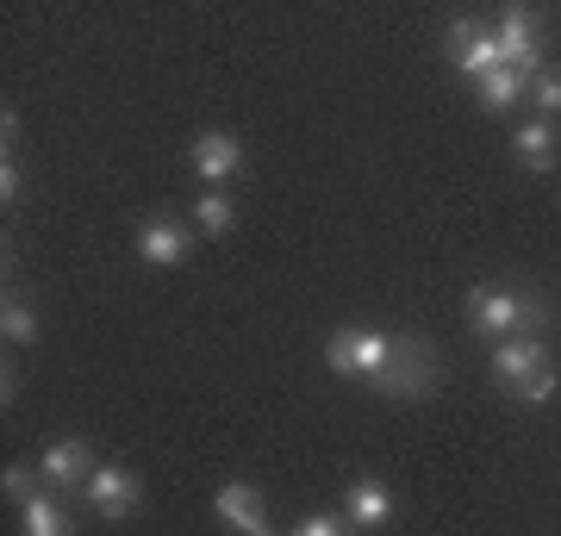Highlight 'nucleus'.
<instances>
[{
  "instance_id": "obj_1",
  "label": "nucleus",
  "mask_w": 561,
  "mask_h": 536,
  "mask_svg": "<svg viewBox=\"0 0 561 536\" xmlns=\"http://www.w3.org/2000/svg\"><path fill=\"white\" fill-rule=\"evenodd\" d=\"M443 387V350L424 331H393V356L375 380H368V394L393 399V406H412V399H431Z\"/></svg>"
},
{
  "instance_id": "obj_2",
  "label": "nucleus",
  "mask_w": 561,
  "mask_h": 536,
  "mask_svg": "<svg viewBox=\"0 0 561 536\" xmlns=\"http://www.w3.org/2000/svg\"><path fill=\"white\" fill-rule=\"evenodd\" d=\"M387 356H393V331H375V324H337L331 338H324V368L337 380H368L387 368Z\"/></svg>"
},
{
  "instance_id": "obj_3",
  "label": "nucleus",
  "mask_w": 561,
  "mask_h": 536,
  "mask_svg": "<svg viewBox=\"0 0 561 536\" xmlns=\"http://www.w3.org/2000/svg\"><path fill=\"white\" fill-rule=\"evenodd\" d=\"M493 38H500L505 62H512L518 76L537 81L542 69H549V32H542V13H537V7H500Z\"/></svg>"
},
{
  "instance_id": "obj_4",
  "label": "nucleus",
  "mask_w": 561,
  "mask_h": 536,
  "mask_svg": "<svg viewBox=\"0 0 561 536\" xmlns=\"http://www.w3.org/2000/svg\"><path fill=\"white\" fill-rule=\"evenodd\" d=\"M443 57H449V69H456L461 81H481V76H493V69H505V50H500V38H493V25L474 20V13H461V20L449 25Z\"/></svg>"
},
{
  "instance_id": "obj_5",
  "label": "nucleus",
  "mask_w": 561,
  "mask_h": 536,
  "mask_svg": "<svg viewBox=\"0 0 561 536\" xmlns=\"http://www.w3.org/2000/svg\"><path fill=\"white\" fill-rule=\"evenodd\" d=\"M81 505H94L101 517H138L144 512V475L138 468H125V461H101L94 475H88V487H81Z\"/></svg>"
},
{
  "instance_id": "obj_6",
  "label": "nucleus",
  "mask_w": 561,
  "mask_h": 536,
  "mask_svg": "<svg viewBox=\"0 0 561 536\" xmlns=\"http://www.w3.org/2000/svg\"><path fill=\"white\" fill-rule=\"evenodd\" d=\"M468 331L486 343L500 338H518V281H474L468 287Z\"/></svg>"
},
{
  "instance_id": "obj_7",
  "label": "nucleus",
  "mask_w": 561,
  "mask_h": 536,
  "mask_svg": "<svg viewBox=\"0 0 561 536\" xmlns=\"http://www.w3.org/2000/svg\"><path fill=\"white\" fill-rule=\"evenodd\" d=\"M101 461H94V449L81 437H57V443H44L38 449V475H44V487L50 493H62V499H81V487H88V475H94Z\"/></svg>"
},
{
  "instance_id": "obj_8",
  "label": "nucleus",
  "mask_w": 561,
  "mask_h": 536,
  "mask_svg": "<svg viewBox=\"0 0 561 536\" xmlns=\"http://www.w3.org/2000/svg\"><path fill=\"white\" fill-rule=\"evenodd\" d=\"M138 256L150 262V269H181V262L194 256V243H201V231L187 219H169V213H150V219L138 225Z\"/></svg>"
},
{
  "instance_id": "obj_9",
  "label": "nucleus",
  "mask_w": 561,
  "mask_h": 536,
  "mask_svg": "<svg viewBox=\"0 0 561 536\" xmlns=\"http://www.w3.org/2000/svg\"><path fill=\"white\" fill-rule=\"evenodd\" d=\"M187 169L206 181V187H231V181L243 175V138L238 132H201V138L187 144Z\"/></svg>"
},
{
  "instance_id": "obj_10",
  "label": "nucleus",
  "mask_w": 561,
  "mask_h": 536,
  "mask_svg": "<svg viewBox=\"0 0 561 536\" xmlns=\"http://www.w3.org/2000/svg\"><path fill=\"white\" fill-rule=\"evenodd\" d=\"M343 517H350V531L356 536H375L393 524V487L381 475H356L343 487Z\"/></svg>"
},
{
  "instance_id": "obj_11",
  "label": "nucleus",
  "mask_w": 561,
  "mask_h": 536,
  "mask_svg": "<svg viewBox=\"0 0 561 536\" xmlns=\"http://www.w3.org/2000/svg\"><path fill=\"white\" fill-rule=\"evenodd\" d=\"M549 338H500L493 350H486V368H493V380H500L505 394L512 387H524V380L537 375V368H549Z\"/></svg>"
},
{
  "instance_id": "obj_12",
  "label": "nucleus",
  "mask_w": 561,
  "mask_h": 536,
  "mask_svg": "<svg viewBox=\"0 0 561 536\" xmlns=\"http://www.w3.org/2000/svg\"><path fill=\"white\" fill-rule=\"evenodd\" d=\"M213 517H219L225 531H238V536H250V531H262V524H268L262 493L250 487V480H225L219 493H213Z\"/></svg>"
},
{
  "instance_id": "obj_13",
  "label": "nucleus",
  "mask_w": 561,
  "mask_h": 536,
  "mask_svg": "<svg viewBox=\"0 0 561 536\" xmlns=\"http://www.w3.org/2000/svg\"><path fill=\"white\" fill-rule=\"evenodd\" d=\"M20 536H76V524H69V499L44 487L32 505H20Z\"/></svg>"
},
{
  "instance_id": "obj_14",
  "label": "nucleus",
  "mask_w": 561,
  "mask_h": 536,
  "mask_svg": "<svg viewBox=\"0 0 561 536\" xmlns=\"http://www.w3.org/2000/svg\"><path fill=\"white\" fill-rule=\"evenodd\" d=\"M556 119H524L518 132H512V157L524 162V169H556Z\"/></svg>"
},
{
  "instance_id": "obj_15",
  "label": "nucleus",
  "mask_w": 561,
  "mask_h": 536,
  "mask_svg": "<svg viewBox=\"0 0 561 536\" xmlns=\"http://www.w3.org/2000/svg\"><path fill=\"white\" fill-rule=\"evenodd\" d=\"M187 225H194L201 238H231V231H238V199L225 194V187H206V194L194 199Z\"/></svg>"
},
{
  "instance_id": "obj_16",
  "label": "nucleus",
  "mask_w": 561,
  "mask_h": 536,
  "mask_svg": "<svg viewBox=\"0 0 561 536\" xmlns=\"http://www.w3.org/2000/svg\"><path fill=\"white\" fill-rule=\"evenodd\" d=\"M474 100H481L486 113H512L518 100H530V76H518V69L505 62V69H493V76L474 81Z\"/></svg>"
},
{
  "instance_id": "obj_17",
  "label": "nucleus",
  "mask_w": 561,
  "mask_h": 536,
  "mask_svg": "<svg viewBox=\"0 0 561 536\" xmlns=\"http://www.w3.org/2000/svg\"><path fill=\"white\" fill-rule=\"evenodd\" d=\"M0 338H7V350L38 343V312H32V299L20 287H7V299H0Z\"/></svg>"
},
{
  "instance_id": "obj_18",
  "label": "nucleus",
  "mask_w": 561,
  "mask_h": 536,
  "mask_svg": "<svg viewBox=\"0 0 561 536\" xmlns=\"http://www.w3.org/2000/svg\"><path fill=\"white\" fill-rule=\"evenodd\" d=\"M556 331V299L537 281H518V338H549Z\"/></svg>"
},
{
  "instance_id": "obj_19",
  "label": "nucleus",
  "mask_w": 561,
  "mask_h": 536,
  "mask_svg": "<svg viewBox=\"0 0 561 536\" xmlns=\"http://www.w3.org/2000/svg\"><path fill=\"white\" fill-rule=\"evenodd\" d=\"M0 493H7V505H32V499L44 493L38 461H7V468H0Z\"/></svg>"
},
{
  "instance_id": "obj_20",
  "label": "nucleus",
  "mask_w": 561,
  "mask_h": 536,
  "mask_svg": "<svg viewBox=\"0 0 561 536\" xmlns=\"http://www.w3.org/2000/svg\"><path fill=\"white\" fill-rule=\"evenodd\" d=\"M530 106H537V119H561V69L556 62L530 81Z\"/></svg>"
},
{
  "instance_id": "obj_21",
  "label": "nucleus",
  "mask_w": 561,
  "mask_h": 536,
  "mask_svg": "<svg viewBox=\"0 0 561 536\" xmlns=\"http://www.w3.org/2000/svg\"><path fill=\"white\" fill-rule=\"evenodd\" d=\"M556 387H561V368L549 362V368H537L524 387H512V399H518V406H549V399H556Z\"/></svg>"
},
{
  "instance_id": "obj_22",
  "label": "nucleus",
  "mask_w": 561,
  "mask_h": 536,
  "mask_svg": "<svg viewBox=\"0 0 561 536\" xmlns=\"http://www.w3.org/2000/svg\"><path fill=\"white\" fill-rule=\"evenodd\" d=\"M287 536H356V531H350V517L343 512H312V517H300Z\"/></svg>"
},
{
  "instance_id": "obj_23",
  "label": "nucleus",
  "mask_w": 561,
  "mask_h": 536,
  "mask_svg": "<svg viewBox=\"0 0 561 536\" xmlns=\"http://www.w3.org/2000/svg\"><path fill=\"white\" fill-rule=\"evenodd\" d=\"M25 199V175H20V150H0V206H20Z\"/></svg>"
},
{
  "instance_id": "obj_24",
  "label": "nucleus",
  "mask_w": 561,
  "mask_h": 536,
  "mask_svg": "<svg viewBox=\"0 0 561 536\" xmlns=\"http://www.w3.org/2000/svg\"><path fill=\"white\" fill-rule=\"evenodd\" d=\"M13 399H20V375H13V362H7V375H0V406L13 412Z\"/></svg>"
}]
</instances>
